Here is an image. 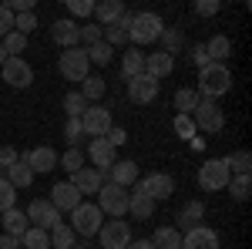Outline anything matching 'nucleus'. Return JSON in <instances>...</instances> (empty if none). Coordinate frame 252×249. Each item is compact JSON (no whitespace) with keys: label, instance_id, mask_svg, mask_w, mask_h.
I'll use <instances>...</instances> for the list:
<instances>
[{"label":"nucleus","instance_id":"7","mask_svg":"<svg viewBox=\"0 0 252 249\" xmlns=\"http://www.w3.org/2000/svg\"><path fill=\"white\" fill-rule=\"evenodd\" d=\"M24 212H27V222H31L34 229L51 232L54 226H61V212H58V206H54L51 199H34Z\"/></svg>","mask_w":252,"mask_h":249},{"label":"nucleus","instance_id":"6","mask_svg":"<svg viewBox=\"0 0 252 249\" xmlns=\"http://www.w3.org/2000/svg\"><path fill=\"white\" fill-rule=\"evenodd\" d=\"M229 165H225V158H209V162H202V169H198V185L205 192H219L229 185Z\"/></svg>","mask_w":252,"mask_h":249},{"label":"nucleus","instance_id":"34","mask_svg":"<svg viewBox=\"0 0 252 249\" xmlns=\"http://www.w3.org/2000/svg\"><path fill=\"white\" fill-rule=\"evenodd\" d=\"M81 95H84L88 105H91V101H101V98H104V77L88 74L84 81H81Z\"/></svg>","mask_w":252,"mask_h":249},{"label":"nucleus","instance_id":"54","mask_svg":"<svg viewBox=\"0 0 252 249\" xmlns=\"http://www.w3.org/2000/svg\"><path fill=\"white\" fill-rule=\"evenodd\" d=\"M128 249H155V246H152V239H131Z\"/></svg>","mask_w":252,"mask_h":249},{"label":"nucleus","instance_id":"4","mask_svg":"<svg viewBox=\"0 0 252 249\" xmlns=\"http://www.w3.org/2000/svg\"><path fill=\"white\" fill-rule=\"evenodd\" d=\"M104 226V212L97 209L94 202H81L78 209H71V229L78 236H97V229Z\"/></svg>","mask_w":252,"mask_h":249},{"label":"nucleus","instance_id":"52","mask_svg":"<svg viewBox=\"0 0 252 249\" xmlns=\"http://www.w3.org/2000/svg\"><path fill=\"white\" fill-rule=\"evenodd\" d=\"M192 61H195V64H198V71H202L205 64H212V61H209V54H205V44H198V47H195V51H192Z\"/></svg>","mask_w":252,"mask_h":249},{"label":"nucleus","instance_id":"53","mask_svg":"<svg viewBox=\"0 0 252 249\" xmlns=\"http://www.w3.org/2000/svg\"><path fill=\"white\" fill-rule=\"evenodd\" d=\"M0 249H20V239H14V236H0Z\"/></svg>","mask_w":252,"mask_h":249},{"label":"nucleus","instance_id":"44","mask_svg":"<svg viewBox=\"0 0 252 249\" xmlns=\"http://www.w3.org/2000/svg\"><path fill=\"white\" fill-rule=\"evenodd\" d=\"M34 27H37V17H34V10H31V14H17V17H14V31H17V34H24V37H27Z\"/></svg>","mask_w":252,"mask_h":249},{"label":"nucleus","instance_id":"26","mask_svg":"<svg viewBox=\"0 0 252 249\" xmlns=\"http://www.w3.org/2000/svg\"><path fill=\"white\" fill-rule=\"evenodd\" d=\"M27 229H31V222H27V212H24V209H17V206H14V209L3 212V232H7V236L20 239Z\"/></svg>","mask_w":252,"mask_h":249},{"label":"nucleus","instance_id":"36","mask_svg":"<svg viewBox=\"0 0 252 249\" xmlns=\"http://www.w3.org/2000/svg\"><path fill=\"white\" fill-rule=\"evenodd\" d=\"M20 246H27V249H51V232H44V229H31L20 236Z\"/></svg>","mask_w":252,"mask_h":249},{"label":"nucleus","instance_id":"40","mask_svg":"<svg viewBox=\"0 0 252 249\" xmlns=\"http://www.w3.org/2000/svg\"><path fill=\"white\" fill-rule=\"evenodd\" d=\"M84 108H88L84 95H81V91H67V98H64V111H67V118H81Z\"/></svg>","mask_w":252,"mask_h":249},{"label":"nucleus","instance_id":"33","mask_svg":"<svg viewBox=\"0 0 252 249\" xmlns=\"http://www.w3.org/2000/svg\"><path fill=\"white\" fill-rule=\"evenodd\" d=\"M161 51H165V54H168V58H175V54H178V51H182V44H185V34H182V31H178V27H165V31H161Z\"/></svg>","mask_w":252,"mask_h":249},{"label":"nucleus","instance_id":"14","mask_svg":"<svg viewBox=\"0 0 252 249\" xmlns=\"http://www.w3.org/2000/svg\"><path fill=\"white\" fill-rule=\"evenodd\" d=\"M161 91V81H155L152 74H138L128 81V98L135 101V105H152Z\"/></svg>","mask_w":252,"mask_h":249},{"label":"nucleus","instance_id":"55","mask_svg":"<svg viewBox=\"0 0 252 249\" xmlns=\"http://www.w3.org/2000/svg\"><path fill=\"white\" fill-rule=\"evenodd\" d=\"M3 61H7V51H3V44H0V68H3Z\"/></svg>","mask_w":252,"mask_h":249},{"label":"nucleus","instance_id":"37","mask_svg":"<svg viewBox=\"0 0 252 249\" xmlns=\"http://www.w3.org/2000/svg\"><path fill=\"white\" fill-rule=\"evenodd\" d=\"M58 165H61L67 175L81 172V169H84V152H81V148H67L64 155H58Z\"/></svg>","mask_w":252,"mask_h":249},{"label":"nucleus","instance_id":"16","mask_svg":"<svg viewBox=\"0 0 252 249\" xmlns=\"http://www.w3.org/2000/svg\"><path fill=\"white\" fill-rule=\"evenodd\" d=\"M138 178H141V172H138V162H131V158L115 162V165L104 172V182H115V185H121V189H131Z\"/></svg>","mask_w":252,"mask_h":249},{"label":"nucleus","instance_id":"22","mask_svg":"<svg viewBox=\"0 0 252 249\" xmlns=\"http://www.w3.org/2000/svg\"><path fill=\"white\" fill-rule=\"evenodd\" d=\"M175 71V58H168L165 51H155V54H145V74H152L155 81L168 77Z\"/></svg>","mask_w":252,"mask_h":249},{"label":"nucleus","instance_id":"8","mask_svg":"<svg viewBox=\"0 0 252 249\" xmlns=\"http://www.w3.org/2000/svg\"><path fill=\"white\" fill-rule=\"evenodd\" d=\"M58 71L64 81H84L88 71H91V61L84 54V47H71V51H64L58 61Z\"/></svg>","mask_w":252,"mask_h":249},{"label":"nucleus","instance_id":"51","mask_svg":"<svg viewBox=\"0 0 252 249\" xmlns=\"http://www.w3.org/2000/svg\"><path fill=\"white\" fill-rule=\"evenodd\" d=\"M10 31H14V14L7 7H0V37H7Z\"/></svg>","mask_w":252,"mask_h":249},{"label":"nucleus","instance_id":"45","mask_svg":"<svg viewBox=\"0 0 252 249\" xmlns=\"http://www.w3.org/2000/svg\"><path fill=\"white\" fill-rule=\"evenodd\" d=\"M67 10H71V20L74 17H91V14H94V3H91V0H67Z\"/></svg>","mask_w":252,"mask_h":249},{"label":"nucleus","instance_id":"31","mask_svg":"<svg viewBox=\"0 0 252 249\" xmlns=\"http://www.w3.org/2000/svg\"><path fill=\"white\" fill-rule=\"evenodd\" d=\"M74 243H78V232L71 229L67 222H61V226L51 229V249H74Z\"/></svg>","mask_w":252,"mask_h":249},{"label":"nucleus","instance_id":"24","mask_svg":"<svg viewBox=\"0 0 252 249\" xmlns=\"http://www.w3.org/2000/svg\"><path fill=\"white\" fill-rule=\"evenodd\" d=\"M202 215H205V206H202L198 199L185 202V209L178 212V226H175V229H178V232H189V229H195V226H205V222H202Z\"/></svg>","mask_w":252,"mask_h":249},{"label":"nucleus","instance_id":"38","mask_svg":"<svg viewBox=\"0 0 252 249\" xmlns=\"http://www.w3.org/2000/svg\"><path fill=\"white\" fill-rule=\"evenodd\" d=\"M225 189L232 192V199H235V202H246V199L252 195V178H249V175H232Z\"/></svg>","mask_w":252,"mask_h":249},{"label":"nucleus","instance_id":"35","mask_svg":"<svg viewBox=\"0 0 252 249\" xmlns=\"http://www.w3.org/2000/svg\"><path fill=\"white\" fill-rule=\"evenodd\" d=\"M225 165H229L232 175H249L252 172V155L246 152V148H239V152H232L229 158H225Z\"/></svg>","mask_w":252,"mask_h":249},{"label":"nucleus","instance_id":"10","mask_svg":"<svg viewBox=\"0 0 252 249\" xmlns=\"http://www.w3.org/2000/svg\"><path fill=\"white\" fill-rule=\"evenodd\" d=\"M131 189L138 192H145L152 202H161V199H172V192H175V178L172 175H165V172H152V175H145V178H138Z\"/></svg>","mask_w":252,"mask_h":249},{"label":"nucleus","instance_id":"21","mask_svg":"<svg viewBox=\"0 0 252 249\" xmlns=\"http://www.w3.org/2000/svg\"><path fill=\"white\" fill-rule=\"evenodd\" d=\"M71 185L81 192V195H97V189L104 185V172H97V169H81V172L71 175Z\"/></svg>","mask_w":252,"mask_h":249},{"label":"nucleus","instance_id":"12","mask_svg":"<svg viewBox=\"0 0 252 249\" xmlns=\"http://www.w3.org/2000/svg\"><path fill=\"white\" fill-rule=\"evenodd\" d=\"M0 74H3V81H7L10 88L24 91V88H31V81H34V68L24 58H7L3 68H0Z\"/></svg>","mask_w":252,"mask_h":249},{"label":"nucleus","instance_id":"46","mask_svg":"<svg viewBox=\"0 0 252 249\" xmlns=\"http://www.w3.org/2000/svg\"><path fill=\"white\" fill-rule=\"evenodd\" d=\"M175 132H178V138H195V125L189 115H175Z\"/></svg>","mask_w":252,"mask_h":249},{"label":"nucleus","instance_id":"3","mask_svg":"<svg viewBox=\"0 0 252 249\" xmlns=\"http://www.w3.org/2000/svg\"><path fill=\"white\" fill-rule=\"evenodd\" d=\"M161 31H165V20L158 17V14H152V10H141V14H135V20H131L128 40H131L135 47H141V44L158 40V37H161Z\"/></svg>","mask_w":252,"mask_h":249},{"label":"nucleus","instance_id":"23","mask_svg":"<svg viewBox=\"0 0 252 249\" xmlns=\"http://www.w3.org/2000/svg\"><path fill=\"white\" fill-rule=\"evenodd\" d=\"M128 215H135L138 222H148L155 215V202L145 195V192H128Z\"/></svg>","mask_w":252,"mask_h":249},{"label":"nucleus","instance_id":"9","mask_svg":"<svg viewBox=\"0 0 252 249\" xmlns=\"http://www.w3.org/2000/svg\"><path fill=\"white\" fill-rule=\"evenodd\" d=\"M135 236H131V226L125 222V219H111V222H104L101 229H97V243L101 249H128Z\"/></svg>","mask_w":252,"mask_h":249},{"label":"nucleus","instance_id":"48","mask_svg":"<svg viewBox=\"0 0 252 249\" xmlns=\"http://www.w3.org/2000/svg\"><path fill=\"white\" fill-rule=\"evenodd\" d=\"M219 7H222L219 0H198V3H195V14H198V17H215Z\"/></svg>","mask_w":252,"mask_h":249},{"label":"nucleus","instance_id":"41","mask_svg":"<svg viewBox=\"0 0 252 249\" xmlns=\"http://www.w3.org/2000/svg\"><path fill=\"white\" fill-rule=\"evenodd\" d=\"M0 44H3V51H7V58H17L20 51L27 47V37H24V34H17V31H10V34H7V37L0 40Z\"/></svg>","mask_w":252,"mask_h":249},{"label":"nucleus","instance_id":"50","mask_svg":"<svg viewBox=\"0 0 252 249\" xmlns=\"http://www.w3.org/2000/svg\"><path fill=\"white\" fill-rule=\"evenodd\" d=\"M104 138H108V145H111V148H121V145L128 142V132H125V128H118V125H111V132L104 135Z\"/></svg>","mask_w":252,"mask_h":249},{"label":"nucleus","instance_id":"13","mask_svg":"<svg viewBox=\"0 0 252 249\" xmlns=\"http://www.w3.org/2000/svg\"><path fill=\"white\" fill-rule=\"evenodd\" d=\"M51 40L58 44V47H64V51H71V47H78L81 44V24L71 17H61L51 24Z\"/></svg>","mask_w":252,"mask_h":249},{"label":"nucleus","instance_id":"28","mask_svg":"<svg viewBox=\"0 0 252 249\" xmlns=\"http://www.w3.org/2000/svg\"><path fill=\"white\" fill-rule=\"evenodd\" d=\"M205 54H209L212 64H225V58L232 54V40L225 37V34H215V37L205 44Z\"/></svg>","mask_w":252,"mask_h":249},{"label":"nucleus","instance_id":"11","mask_svg":"<svg viewBox=\"0 0 252 249\" xmlns=\"http://www.w3.org/2000/svg\"><path fill=\"white\" fill-rule=\"evenodd\" d=\"M111 108H101V105H88L84 108V115H81V128L84 135H91V138H104V135L111 132Z\"/></svg>","mask_w":252,"mask_h":249},{"label":"nucleus","instance_id":"47","mask_svg":"<svg viewBox=\"0 0 252 249\" xmlns=\"http://www.w3.org/2000/svg\"><path fill=\"white\" fill-rule=\"evenodd\" d=\"M97 40H101V27H97V24H84V27H81V44L91 47V44H97Z\"/></svg>","mask_w":252,"mask_h":249},{"label":"nucleus","instance_id":"42","mask_svg":"<svg viewBox=\"0 0 252 249\" xmlns=\"http://www.w3.org/2000/svg\"><path fill=\"white\" fill-rule=\"evenodd\" d=\"M64 138H67V145H71V148H78V142L84 138L81 118H67V125H64Z\"/></svg>","mask_w":252,"mask_h":249},{"label":"nucleus","instance_id":"30","mask_svg":"<svg viewBox=\"0 0 252 249\" xmlns=\"http://www.w3.org/2000/svg\"><path fill=\"white\" fill-rule=\"evenodd\" d=\"M7 182L14 185V189H31V182H34V172H31V165L27 162H17V165H10L7 169Z\"/></svg>","mask_w":252,"mask_h":249},{"label":"nucleus","instance_id":"17","mask_svg":"<svg viewBox=\"0 0 252 249\" xmlns=\"http://www.w3.org/2000/svg\"><path fill=\"white\" fill-rule=\"evenodd\" d=\"M115 155H118V148H111V145H108V138H91V145H88V158L94 162L91 169H97V172H108V169L118 162Z\"/></svg>","mask_w":252,"mask_h":249},{"label":"nucleus","instance_id":"39","mask_svg":"<svg viewBox=\"0 0 252 249\" xmlns=\"http://www.w3.org/2000/svg\"><path fill=\"white\" fill-rule=\"evenodd\" d=\"M195 105H198V91H195V88H178V91H175V108H178V115H192Z\"/></svg>","mask_w":252,"mask_h":249},{"label":"nucleus","instance_id":"43","mask_svg":"<svg viewBox=\"0 0 252 249\" xmlns=\"http://www.w3.org/2000/svg\"><path fill=\"white\" fill-rule=\"evenodd\" d=\"M14 202H17V189H14L7 178H0V212L14 209Z\"/></svg>","mask_w":252,"mask_h":249},{"label":"nucleus","instance_id":"27","mask_svg":"<svg viewBox=\"0 0 252 249\" xmlns=\"http://www.w3.org/2000/svg\"><path fill=\"white\" fill-rule=\"evenodd\" d=\"M121 14H125V3H121V0H101V3H94L97 27H108V24H115Z\"/></svg>","mask_w":252,"mask_h":249},{"label":"nucleus","instance_id":"1","mask_svg":"<svg viewBox=\"0 0 252 249\" xmlns=\"http://www.w3.org/2000/svg\"><path fill=\"white\" fill-rule=\"evenodd\" d=\"M198 98H222L232 91V71L225 68V64H205L202 71H198Z\"/></svg>","mask_w":252,"mask_h":249},{"label":"nucleus","instance_id":"18","mask_svg":"<svg viewBox=\"0 0 252 249\" xmlns=\"http://www.w3.org/2000/svg\"><path fill=\"white\" fill-rule=\"evenodd\" d=\"M182 249H219V232L209 226H195L182 232Z\"/></svg>","mask_w":252,"mask_h":249},{"label":"nucleus","instance_id":"32","mask_svg":"<svg viewBox=\"0 0 252 249\" xmlns=\"http://www.w3.org/2000/svg\"><path fill=\"white\" fill-rule=\"evenodd\" d=\"M84 54H88V61H91V64L108 68V64L115 61V47H111V44H104V40H97V44H91V47H84Z\"/></svg>","mask_w":252,"mask_h":249},{"label":"nucleus","instance_id":"29","mask_svg":"<svg viewBox=\"0 0 252 249\" xmlns=\"http://www.w3.org/2000/svg\"><path fill=\"white\" fill-rule=\"evenodd\" d=\"M152 246L155 249H182V232L175 226H158L152 236Z\"/></svg>","mask_w":252,"mask_h":249},{"label":"nucleus","instance_id":"5","mask_svg":"<svg viewBox=\"0 0 252 249\" xmlns=\"http://www.w3.org/2000/svg\"><path fill=\"white\" fill-rule=\"evenodd\" d=\"M94 206L104 212V215L121 219V215H128V189H121V185H115V182H104V185L97 189Z\"/></svg>","mask_w":252,"mask_h":249},{"label":"nucleus","instance_id":"19","mask_svg":"<svg viewBox=\"0 0 252 249\" xmlns=\"http://www.w3.org/2000/svg\"><path fill=\"white\" fill-rule=\"evenodd\" d=\"M131 20H135V14H131V10H125L115 24L101 27V40H104V44H111V47L125 44V40H128V31H131Z\"/></svg>","mask_w":252,"mask_h":249},{"label":"nucleus","instance_id":"15","mask_svg":"<svg viewBox=\"0 0 252 249\" xmlns=\"http://www.w3.org/2000/svg\"><path fill=\"white\" fill-rule=\"evenodd\" d=\"M20 162H27L34 175H47V172H54V169H58V152H54L51 145H40V148L24 152V155H20Z\"/></svg>","mask_w":252,"mask_h":249},{"label":"nucleus","instance_id":"20","mask_svg":"<svg viewBox=\"0 0 252 249\" xmlns=\"http://www.w3.org/2000/svg\"><path fill=\"white\" fill-rule=\"evenodd\" d=\"M51 202L58 206V212H71L81 206V192L71 185V178L67 182H58L54 189H51Z\"/></svg>","mask_w":252,"mask_h":249},{"label":"nucleus","instance_id":"25","mask_svg":"<svg viewBox=\"0 0 252 249\" xmlns=\"http://www.w3.org/2000/svg\"><path fill=\"white\" fill-rule=\"evenodd\" d=\"M138 74H145V51H141V47H128L125 58H121V77L131 81V77H138Z\"/></svg>","mask_w":252,"mask_h":249},{"label":"nucleus","instance_id":"2","mask_svg":"<svg viewBox=\"0 0 252 249\" xmlns=\"http://www.w3.org/2000/svg\"><path fill=\"white\" fill-rule=\"evenodd\" d=\"M192 125L195 132H205V135H215L225 128V115H222V108L215 105L212 98H198V105L192 108Z\"/></svg>","mask_w":252,"mask_h":249},{"label":"nucleus","instance_id":"49","mask_svg":"<svg viewBox=\"0 0 252 249\" xmlns=\"http://www.w3.org/2000/svg\"><path fill=\"white\" fill-rule=\"evenodd\" d=\"M17 162H20V155H17L14 145H3V148H0V169H10V165H17Z\"/></svg>","mask_w":252,"mask_h":249}]
</instances>
